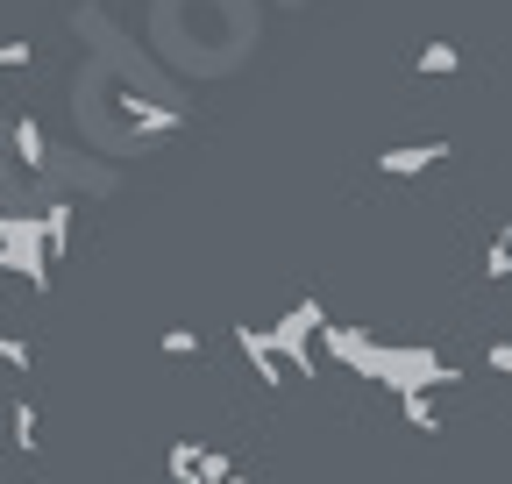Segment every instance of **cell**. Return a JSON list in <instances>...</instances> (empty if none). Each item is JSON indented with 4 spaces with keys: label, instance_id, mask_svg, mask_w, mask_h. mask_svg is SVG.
I'll list each match as a JSON object with an SVG mask.
<instances>
[{
    "label": "cell",
    "instance_id": "17",
    "mask_svg": "<svg viewBox=\"0 0 512 484\" xmlns=\"http://www.w3.org/2000/svg\"><path fill=\"white\" fill-rule=\"evenodd\" d=\"M0 363H15V371H29V342H15V335H0Z\"/></svg>",
    "mask_w": 512,
    "mask_h": 484
},
{
    "label": "cell",
    "instance_id": "3",
    "mask_svg": "<svg viewBox=\"0 0 512 484\" xmlns=\"http://www.w3.org/2000/svg\"><path fill=\"white\" fill-rule=\"evenodd\" d=\"M320 321H328V307L320 299H299V307H285L278 314V328H271V342H278V356H285V371H306L313 378V335H320Z\"/></svg>",
    "mask_w": 512,
    "mask_h": 484
},
{
    "label": "cell",
    "instance_id": "6",
    "mask_svg": "<svg viewBox=\"0 0 512 484\" xmlns=\"http://www.w3.org/2000/svg\"><path fill=\"white\" fill-rule=\"evenodd\" d=\"M320 335H328V356H335V363H349V371L370 378V363H377V342H370V335H356V328H328V321H320Z\"/></svg>",
    "mask_w": 512,
    "mask_h": 484
},
{
    "label": "cell",
    "instance_id": "11",
    "mask_svg": "<svg viewBox=\"0 0 512 484\" xmlns=\"http://www.w3.org/2000/svg\"><path fill=\"white\" fill-rule=\"evenodd\" d=\"M484 278H512V228L491 235V250H484Z\"/></svg>",
    "mask_w": 512,
    "mask_h": 484
},
{
    "label": "cell",
    "instance_id": "10",
    "mask_svg": "<svg viewBox=\"0 0 512 484\" xmlns=\"http://www.w3.org/2000/svg\"><path fill=\"white\" fill-rule=\"evenodd\" d=\"M456 65H463V50H456V43H420V72H427V79H448Z\"/></svg>",
    "mask_w": 512,
    "mask_h": 484
},
{
    "label": "cell",
    "instance_id": "12",
    "mask_svg": "<svg viewBox=\"0 0 512 484\" xmlns=\"http://www.w3.org/2000/svg\"><path fill=\"white\" fill-rule=\"evenodd\" d=\"M15 449H22V456L36 449V406H29V399H15Z\"/></svg>",
    "mask_w": 512,
    "mask_h": 484
},
{
    "label": "cell",
    "instance_id": "15",
    "mask_svg": "<svg viewBox=\"0 0 512 484\" xmlns=\"http://www.w3.org/2000/svg\"><path fill=\"white\" fill-rule=\"evenodd\" d=\"M157 349H164V356H200V335H192V328H164Z\"/></svg>",
    "mask_w": 512,
    "mask_h": 484
},
{
    "label": "cell",
    "instance_id": "9",
    "mask_svg": "<svg viewBox=\"0 0 512 484\" xmlns=\"http://www.w3.org/2000/svg\"><path fill=\"white\" fill-rule=\"evenodd\" d=\"M399 406H406V420L420 435H441V413H434V392H399Z\"/></svg>",
    "mask_w": 512,
    "mask_h": 484
},
{
    "label": "cell",
    "instance_id": "7",
    "mask_svg": "<svg viewBox=\"0 0 512 484\" xmlns=\"http://www.w3.org/2000/svg\"><path fill=\"white\" fill-rule=\"evenodd\" d=\"M8 150L22 157V171H50V143H43V121L36 114H22L15 129H8Z\"/></svg>",
    "mask_w": 512,
    "mask_h": 484
},
{
    "label": "cell",
    "instance_id": "16",
    "mask_svg": "<svg viewBox=\"0 0 512 484\" xmlns=\"http://www.w3.org/2000/svg\"><path fill=\"white\" fill-rule=\"evenodd\" d=\"M29 57H36L29 43H0V72H29Z\"/></svg>",
    "mask_w": 512,
    "mask_h": 484
},
{
    "label": "cell",
    "instance_id": "2",
    "mask_svg": "<svg viewBox=\"0 0 512 484\" xmlns=\"http://www.w3.org/2000/svg\"><path fill=\"white\" fill-rule=\"evenodd\" d=\"M0 271H22L36 292H50V250H43V228L29 207L0 214Z\"/></svg>",
    "mask_w": 512,
    "mask_h": 484
},
{
    "label": "cell",
    "instance_id": "8",
    "mask_svg": "<svg viewBox=\"0 0 512 484\" xmlns=\"http://www.w3.org/2000/svg\"><path fill=\"white\" fill-rule=\"evenodd\" d=\"M36 228H43V250H50V264L72 250V200H50V207H36Z\"/></svg>",
    "mask_w": 512,
    "mask_h": 484
},
{
    "label": "cell",
    "instance_id": "5",
    "mask_svg": "<svg viewBox=\"0 0 512 484\" xmlns=\"http://www.w3.org/2000/svg\"><path fill=\"white\" fill-rule=\"evenodd\" d=\"M448 157V143L434 136V143H399V150H377V171L384 178H420V171H434Z\"/></svg>",
    "mask_w": 512,
    "mask_h": 484
},
{
    "label": "cell",
    "instance_id": "4",
    "mask_svg": "<svg viewBox=\"0 0 512 484\" xmlns=\"http://www.w3.org/2000/svg\"><path fill=\"white\" fill-rule=\"evenodd\" d=\"M235 349L256 363V378H264V385H285V378H292L285 356H278V342H271V328H249V321H242V328H235Z\"/></svg>",
    "mask_w": 512,
    "mask_h": 484
},
{
    "label": "cell",
    "instance_id": "18",
    "mask_svg": "<svg viewBox=\"0 0 512 484\" xmlns=\"http://www.w3.org/2000/svg\"><path fill=\"white\" fill-rule=\"evenodd\" d=\"M491 371H498V378H512V342H491Z\"/></svg>",
    "mask_w": 512,
    "mask_h": 484
},
{
    "label": "cell",
    "instance_id": "14",
    "mask_svg": "<svg viewBox=\"0 0 512 484\" xmlns=\"http://www.w3.org/2000/svg\"><path fill=\"white\" fill-rule=\"evenodd\" d=\"M192 470H200V442H171V477L192 484Z\"/></svg>",
    "mask_w": 512,
    "mask_h": 484
},
{
    "label": "cell",
    "instance_id": "19",
    "mask_svg": "<svg viewBox=\"0 0 512 484\" xmlns=\"http://www.w3.org/2000/svg\"><path fill=\"white\" fill-rule=\"evenodd\" d=\"M221 484H249V477H221Z\"/></svg>",
    "mask_w": 512,
    "mask_h": 484
},
{
    "label": "cell",
    "instance_id": "13",
    "mask_svg": "<svg viewBox=\"0 0 512 484\" xmlns=\"http://www.w3.org/2000/svg\"><path fill=\"white\" fill-rule=\"evenodd\" d=\"M221 477H235V463L214 456V449H200V470H192V484H221Z\"/></svg>",
    "mask_w": 512,
    "mask_h": 484
},
{
    "label": "cell",
    "instance_id": "1",
    "mask_svg": "<svg viewBox=\"0 0 512 484\" xmlns=\"http://www.w3.org/2000/svg\"><path fill=\"white\" fill-rule=\"evenodd\" d=\"M377 385L392 392H434V385H456V363L427 342H377V363H370Z\"/></svg>",
    "mask_w": 512,
    "mask_h": 484
}]
</instances>
